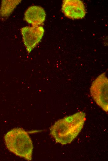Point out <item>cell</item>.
<instances>
[{"label":"cell","instance_id":"cell-6","mask_svg":"<svg viewBox=\"0 0 108 161\" xmlns=\"http://www.w3.org/2000/svg\"><path fill=\"white\" fill-rule=\"evenodd\" d=\"M45 12L40 6H32L28 8L24 14V20L32 26H39L44 22L46 18Z\"/></svg>","mask_w":108,"mask_h":161},{"label":"cell","instance_id":"cell-1","mask_svg":"<svg viewBox=\"0 0 108 161\" xmlns=\"http://www.w3.org/2000/svg\"><path fill=\"white\" fill-rule=\"evenodd\" d=\"M86 120L84 112H76L56 121L50 128V134L56 143L70 144L80 133Z\"/></svg>","mask_w":108,"mask_h":161},{"label":"cell","instance_id":"cell-7","mask_svg":"<svg viewBox=\"0 0 108 161\" xmlns=\"http://www.w3.org/2000/svg\"><path fill=\"white\" fill-rule=\"evenodd\" d=\"M21 1L9 0L2 1L0 9V17L2 19L7 18Z\"/></svg>","mask_w":108,"mask_h":161},{"label":"cell","instance_id":"cell-4","mask_svg":"<svg viewBox=\"0 0 108 161\" xmlns=\"http://www.w3.org/2000/svg\"><path fill=\"white\" fill-rule=\"evenodd\" d=\"M24 45L28 53H29L39 42L44 33L43 28L26 26L21 29Z\"/></svg>","mask_w":108,"mask_h":161},{"label":"cell","instance_id":"cell-3","mask_svg":"<svg viewBox=\"0 0 108 161\" xmlns=\"http://www.w3.org/2000/svg\"><path fill=\"white\" fill-rule=\"evenodd\" d=\"M108 79L105 72L97 77L90 87L91 97L96 103L106 112L108 111Z\"/></svg>","mask_w":108,"mask_h":161},{"label":"cell","instance_id":"cell-5","mask_svg":"<svg viewBox=\"0 0 108 161\" xmlns=\"http://www.w3.org/2000/svg\"><path fill=\"white\" fill-rule=\"evenodd\" d=\"M62 10L66 17L72 19H82L86 14L84 3L79 0H63Z\"/></svg>","mask_w":108,"mask_h":161},{"label":"cell","instance_id":"cell-2","mask_svg":"<svg viewBox=\"0 0 108 161\" xmlns=\"http://www.w3.org/2000/svg\"><path fill=\"white\" fill-rule=\"evenodd\" d=\"M5 145L11 152L28 161L32 159L33 145L28 133L21 128H15L4 136Z\"/></svg>","mask_w":108,"mask_h":161}]
</instances>
